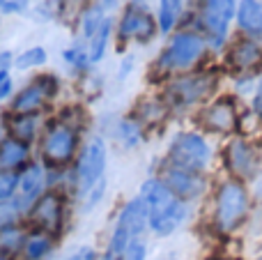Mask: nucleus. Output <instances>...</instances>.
Returning <instances> with one entry per match:
<instances>
[{
	"instance_id": "5701e85b",
	"label": "nucleus",
	"mask_w": 262,
	"mask_h": 260,
	"mask_svg": "<svg viewBox=\"0 0 262 260\" xmlns=\"http://www.w3.org/2000/svg\"><path fill=\"white\" fill-rule=\"evenodd\" d=\"M166 113H168L166 101H145V104H140L136 109L134 120L140 127H145V124H152V122H161L166 118Z\"/></svg>"
},
{
	"instance_id": "7c9ffc66",
	"label": "nucleus",
	"mask_w": 262,
	"mask_h": 260,
	"mask_svg": "<svg viewBox=\"0 0 262 260\" xmlns=\"http://www.w3.org/2000/svg\"><path fill=\"white\" fill-rule=\"evenodd\" d=\"M145 258H147V244H145L143 240H138V242H134L127 251L122 253L120 260H145Z\"/></svg>"
},
{
	"instance_id": "b1692460",
	"label": "nucleus",
	"mask_w": 262,
	"mask_h": 260,
	"mask_svg": "<svg viewBox=\"0 0 262 260\" xmlns=\"http://www.w3.org/2000/svg\"><path fill=\"white\" fill-rule=\"evenodd\" d=\"M115 136H118V141L122 143L127 150H131V147H136L143 141V127H140L134 118H124V120H120L118 127H115Z\"/></svg>"
},
{
	"instance_id": "412c9836",
	"label": "nucleus",
	"mask_w": 262,
	"mask_h": 260,
	"mask_svg": "<svg viewBox=\"0 0 262 260\" xmlns=\"http://www.w3.org/2000/svg\"><path fill=\"white\" fill-rule=\"evenodd\" d=\"M28 230L30 228H28V224H23V221L0 228V253L12 256V258L21 256V249H23V244H26Z\"/></svg>"
},
{
	"instance_id": "0eeeda50",
	"label": "nucleus",
	"mask_w": 262,
	"mask_h": 260,
	"mask_svg": "<svg viewBox=\"0 0 262 260\" xmlns=\"http://www.w3.org/2000/svg\"><path fill=\"white\" fill-rule=\"evenodd\" d=\"M209 159H212L209 143L205 141L200 134L182 132L172 138L170 147H168L166 164L191 170V173H203V170L209 166Z\"/></svg>"
},
{
	"instance_id": "473e14b6",
	"label": "nucleus",
	"mask_w": 262,
	"mask_h": 260,
	"mask_svg": "<svg viewBox=\"0 0 262 260\" xmlns=\"http://www.w3.org/2000/svg\"><path fill=\"white\" fill-rule=\"evenodd\" d=\"M64 58H67L72 64H76V67H85V64L90 62V58H88V55L83 53L81 49H72V51H67V53H64Z\"/></svg>"
},
{
	"instance_id": "f257e3e1",
	"label": "nucleus",
	"mask_w": 262,
	"mask_h": 260,
	"mask_svg": "<svg viewBox=\"0 0 262 260\" xmlns=\"http://www.w3.org/2000/svg\"><path fill=\"white\" fill-rule=\"evenodd\" d=\"M140 198L147 205V224L157 235H172L186 219V203L180 201L159 178H149L140 187Z\"/></svg>"
},
{
	"instance_id": "cd10ccee",
	"label": "nucleus",
	"mask_w": 262,
	"mask_h": 260,
	"mask_svg": "<svg viewBox=\"0 0 262 260\" xmlns=\"http://www.w3.org/2000/svg\"><path fill=\"white\" fill-rule=\"evenodd\" d=\"M46 62V51L41 46H35V49H28L23 51L21 55H16L14 64L18 69H28V67H37V64H44Z\"/></svg>"
},
{
	"instance_id": "ddd939ff",
	"label": "nucleus",
	"mask_w": 262,
	"mask_h": 260,
	"mask_svg": "<svg viewBox=\"0 0 262 260\" xmlns=\"http://www.w3.org/2000/svg\"><path fill=\"white\" fill-rule=\"evenodd\" d=\"M226 168L232 173V180H251L260 168V155L258 147L253 143L244 141V138H235L228 143L226 147Z\"/></svg>"
},
{
	"instance_id": "9b49d317",
	"label": "nucleus",
	"mask_w": 262,
	"mask_h": 260,
	"mask_svg": "<svg viewBox=\"0 0 262 260\" xmlns=\"http://www.w3.org/2000/svg\"><path fill=\"white\" fill-rule=\"evenodd\" d=\"M49 191V180H46V166L41 161H30L26 168L18 173V189L12 205L18 210V214L26 219L30 207Z\"/></svg>"
},
{
	"instance_id": "2f4dec72",
	"label": "nucleus",
	"mask_w": 262,
	"mask_h": 260,
	"mask_svg": "<svg viewBox=\"0 0 262 260\" xmlns=\"http://www.w3.org/2000/svg\"><path fill=\"white\" fill-rule=\"evenodd\" d=\"M64 260H99L97 251L92 247H78L76 251H72Z\"/></svg>"
},
{
	"instance_id": "c756f323",
	"label": "nucleus",
	"mask_w": 262,
	"mask_h": 260,
	"mask_svg": "<svg viewBox=\"0 0 262 260\" xmlns=\"http://www.w3.org/2000/svg\"><path fill=\"white\" fill-rule=\"evenodd\" d=\"M104 191H106V180H101V182L97 184V187H92L90 191H88V196L83 198V203H85V205H83V210H92V207H95L97 203L101 201Z\"/></svg>"
},
{
	"instance_id": "9d476101",
	"label": "nucleus",
	"mask_w": 262,
	"mask_h": 260,
	"mask_svg": "<svg viewBox=\"0 0 262 260\" xmlns=\"http://www.w3.org/2000/svg\"><path fill=\"white\" fill-rule=\"evenodd\" d=\"M205 53V41L193 32H180L172 37L168 49L159 58V69L161 72H180L195 64Z\"/></svg>"
},
{
	"instance_id": "f704fd0d",
	"label": "nucleus",
	"mask_w": 262,
	"mask_h": 260,
	"mask_svg": "<svg viewBox=\"0 0 262 260\" xmlns=\"http://www.w3.org/2000/svg\"><path fill=\"white\" fill-rule=\"evenodd\" d=\"M12 95V76L7 72H0V101Z\"/></svg>"
},
{
	"instance_id": "20e7f679",
	"label": "nucleus",
	"mask_w": 262,
	"mask_h": 260,
	"mask_svg": "<svg viewBox=\"0 0 262 260\" xmlns=\"http://www.w3.org/2000/svg\"><path fill=\"white\" fill-rule=\"evenodd\" d=\"M249 214V193L239 180H226L214 198V228L221 235H230L244 224Z\"/></svg>"
},
{
	"instance_id": "423d86ee",
	"label": "nucleus",
	"mask_w": 262,
	"mask_h": 260,
	"mask_svg": "<svg viewBox=\"0 0 262 260\" xmlns=\"http://www.w3.org/2000/svg\"><path fill=\"white\" fill-rule=\"evenodd\" d=\"M106 161H108V147H106L104 138H92L81 150L76 166H74V184H76L78 198H85L88 191L104 180Z\"/></svg>"
},
{
	"instance_id": "bb28decb",
	"label": "nucleus",
	"mask_w": 262,
	"mask_h": 260,
	"mask_svg": "<svg viewBox=\"0 0 262 260\" xmlns=\"http://www.w3.org/2000/svg\"><path fill=\"white\" fill-rule=\"evenodd\" d=\"M18 189V173L0 170V203H12Z\"/></svg>"
},
{
	"instance_id": "1a4fd4ad",
	"label": "nucleus",
	"mask_w": 262,
	"mask_h": 260,
	"mask_svg": "<svg viewBox=\"0 0 262 260\" xmlns=\"http://www.w3.org/2000/svg\"><path fill=\"white\" fill-rule=\"evenodd\" d=\"M58 88H60L58 78L51 76V74L37 76L23 90L16 92V97L12 99V106H9V113L12 115H39L53 101V97L58 95Z\"/></svg>"
},
{
	"instance_id": "aec40b11",
	"label": "nucleus",
	"mask_w": 262,
	"mask_h": 260,
	"mask_svg": "<svg viewBox=\"0 0 262 260\" xmlns=\"http://www.w3.org/2000/svg\"><path fill=\"white\" fill-rule=\"evenodd\" d=\"M55 242H58V240H55L53 235L30 228L18 260H49L55 251Z\"/></svg>"
},
{
	"instance_id": "6ab92c4d",
	"label": "nucleus",
	"mask_w": 262,
	"mask_h": 260,
	"mask_svg": "<svg viewBox=\"0 0 262 260\" xmlns=\"http://www.w3.org/2000/svg\"><path fill=\"white\" fill-rule=\"evenodd\" d=\"M228 62L237 72H253L262 64V46L251 39L237 41L228 53Z\"/></svg>"
},
{
	"instance_id": "a211bd4d",
	"label": "nucleus",
	"mask_w": 262,
	"mask_h": 260,
	"mask_svg": "<svg viewBox=\"0 0 262 260\" xmlns=\"http://www.w3.org/2000/svg\"><path fill=\"white\" fill-rule=\"evenodd\" d=\"M28 164H30V145L5 136L0 141V170L21 173Z\"/></svg>"
},
{
	"instance_id": "39448f33",
	"label": "nucleus",
	"mask_w": 262,
	"mask_h": 260,
	"mask_svg": "<svg viewBox=\"0 0 262 260\" xmlns=\"http://www.w3.org/2000/svg\"><path fill=\"white\" fill-rule=\"evenodd\" d=\"M219 85L216 74L212 72H200L191 74V76L172 78L166 85V104L172 109H189L200 101L209 99Z\"/></svg>"
},
{
	"instance_id": "58836bf2",
	"label": "nucleus",
	"mask_w": 262,
	"mask_h": 260,
	"mask_svg": "<svg viewBox=\"0 0 262 260\" xmlns=\"http://www.w3.org/2000/svg\"><path fill=\"white\" fill-rule=\"evenodd\" d=\"M216 260H230V258H216Z\"/></svg>"
},
{
	"instance_id": "c9c22d12",
	"label": "nucleus",
	"mask_w": 262,
	"mask_h": 260,
	"mask_svg": "<svg viewBox=\"0 0 262 260\" xmlns=\"http://www.w3.org/2000/svg\"><path fill=\"white\" fill-rule=\"evenodd\" d=\"M253 109H255V113H258V115H262V83H260L258 92H255V101H253Z\"/></svg>"
},
{
	"instance_id": "7ed1b4c3",
	"label": "nucleus",
	"mask_w": 262,
	"mask_h": 260,
	"mask_svg": "<svg viewBox=\"0 0 262 260\" xmlns=\"http://www.w3.org/2000/svg\"><path fill=\"white\" fill-rule=\"evenodd\" d=\"M147 226L149 224H147V205H145V201L140 196L131 198L127 205L120 210L118 219H115L104 260H120L131 244L138 242Z\"/></svg>"
},
{
	"instance_id": "6e6552de",
	"label": "nucleus",
	"mask_w": 262,
	"mask_h": 260,
	"mask_svg": "<svg viewBox=\"0 0 262 260\" xmlns=\"http://www.w3.org/2000/svg\"><path fill=\"white\" fill-rule=\"evenodd\" d=\"M64 214H67V198H64V193L49 189L30 207V212L26 214V224L28 228L49 233L58 240L64 230Z\"/></svg>"
},
{
	"instance_id": "a878e982",
	"label": "nucleus",
	"mask_w": 262,
	"mask_h": 260,
	"mask_svg": "<svg viewBox=\"0 0 262 260\" xmlns=\"http://www.w3.org/2000/svg\"><path fill=\"white\" fill-rule=\"evenodd\" d=\"M182 12V0H161V12H159V23H161V30L168 32L175 26L177 16Z\"/></svg>"
},
{
	"instance_id": "72a5a7b5",
	"label": "nucleus",
	"mask_w": 262,
	"mask_h": 260,
	"mask_svg": "<svg viewBox=\"0 0 262 260\" xmlns=\"http://www.w3.org/2000/svg\"><path fill=\"white\" fill-rule=\"evenodd\" d=\"M28 7V0H0L3 12H23Z\"/></svg>"
},
{
	"instance_id": "c85d7f7f",
	"label": "nucleus",
	"mask_w": 262,
	"mask_h": 260,
	"mask_svg": "<svg viewBox=\"0 0 262 260\" xmlns=\"http://www.w3.org/2000/svg\"><path fill=\"white\" fill-rule=\"evenodd\" d=\"M18 221H23V216L18 214L16 207L12 203H0V228L9 224H18Z\"/></svg>"
},
{
	"instance_id": "393cba45",
	"label": "nucleus",
	"mask_w": 262,
	"mask_h": 260,
	"mask_svg": "<svg viewBox=\"0 0 262 260\" xmlns=\"http://www.w3.org/2000/svg\"><path fill=\"white\" fill-rule=\"evenodd\" d=\"M108 35H111V21H104L99 26V30H97L95 35L90 37V53H88L90 62H97V60H101V55H104V51H106Z\"/></svg>"
},
{
	"instance_id": "f8f14e48",
	"label": "nucleus",
	"mask_w": 262,
	"mask_h": 260,
	"mask_svg": "<svg viewBox=\"0 0 262 260\" xmlns=\"http://www.w3.org/2000/svg\"><path fill=\"white\" fill-rule=\"evenodd\" d=\"M198 122L205 132L228 136V134H235L239 127V113L232 99H216L200 111Z\"/></svg>"
},
{
	"instance_id": "4be33fe9",
	"label": "nucleus",
	"mask_w": 262,
	"mask_h": 260,
	"mask_svg": "<svg viewBox=\"0 0 262 260\" xmlns=\"http://www.w3.org/2000/svg\"><path fill=\"white\" fill-rule=\"evenodd\" d=\"M237 18H239V26L249 35L262 37V5L258 0H242Z\"/></svg>"
},
{
	"instance_id": "f3484780",
	"label": "nucleus",
	"mask_w": 262,
	"mask_h": 260,
	"mask_svg": "<svg viewBox=\"0 0 262 260\" xmlns=\"http://www.w3.org/2000/svg\"><path fill=\"white\" fill-rule=\"evenodd\" d=\"M5 132H7L9 138L14 141H21L26 145H32L35 138L41 136V120L39 115H5Z\"/></svg>"
},
{
	"instance_id": "e433bc0d",
	"label": "nucleus",
	"mask_w": 262,
	"mask_h": 260,
	"mask_svg": "<svg viewBox=\"0 0 262 260\" xmlns=\"http://www.w3.org/2000/svg\"><path fill=\"white\" fill-rule=\"evenodd\" d=\"M9 62H12V55H9V53H0V72H3Z\"/></svg>"
},
{
	"instance_id": "2eb2a0df",
	"label": "nucleus",
	"mask_w": 262,
	"mask_h": 260,
	"mask_svg": "<svg viewBox=\"0 0 262 260\" xmlns=\"http://www.w3.org/2000/svg\"><path fill=\"white\" fill-rule=\"evenodd\" d=\"M159 180H161V182L184 203L193 201V198H198L200 193L205 191L203 173H191V170L177 168V166H170V164L163 166L161 178H159Z\"/></svg>"
},
{
	"instance_id": "f03ea898",
	"label": "nucleus",
	"mask_w": 262,
	"mask_h": 260,
	"mask_svg": "<svg viewBox=\"0 0 262 260\" xmlns=\"http://www.w3.org/2000/svg\"><path fill=\"white\" fill-rule=\"evenodd\" d=\"M81 132L72 124L53 118L39 136V161L46 168H69L78 159Z\"/></svg>"
},
{
	"instance_id": "4468645a",
	"label": "nucleus",
	"mask_w": 262,
	"mask_h": 260,
	"mask_svg": "<svg viewBox=\"0 0 262 260\" xmlns=\"http://www.w3.org/2000/svg\"><path fill=\"white\" fill-rule=\"evenodd\" d=\"M232 14H235V0H203L200 23L207 37L214 41V46L223 44Z\"/></svg>"
},
{
	"instance_id": "dca6fc26",
	"label": "nucleus",
	"mask_w": 262,
	"mask_h": 260,
	"mask_svg": "<svg viewBox=\"0 0 262 260\" xmlns=\"http://www.w3.org/2000/svg\"><path fill=\"white\" fill-rule=\"evenodd\" d=\"M154 35V21L147 12L138 7H129L120 21V39H138L145 41Z\"/></svg>"
},
{
	"instance_id": "4c0bfd02",
	"label": "nucleus",
	"mask_w": 262,
	"mask_h": 260,
	"mask_svg": "<svg viewBox=\"0 0 262 260\" xmlns=\"http://www.w3.org/2000/svg\"><path fill=\"white\" fill-rule=\"evenodd\" d=\"M0 260H18V258H12V256H5V253H0Z\"/></svg>"
}]
</instances>
